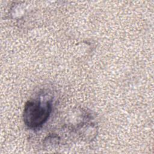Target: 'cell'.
<instances>
[{
    "instance_id": "cell-1",
    "label": "cell",
    "mask_w": 154,
    "mask_h": 154,
    "mask_svg": "<svg viewBox=\"0 0 154 154\" xmlns=\"http://www.w3.org/2000/svg\"><path fill=\"white\" fill-rule=\"evenodd\" d=\"M52 109V100L33 99L25 105L23 119L25 125L31 129L40 128L48 120Z\"/></svg>"
}]
</instances>
